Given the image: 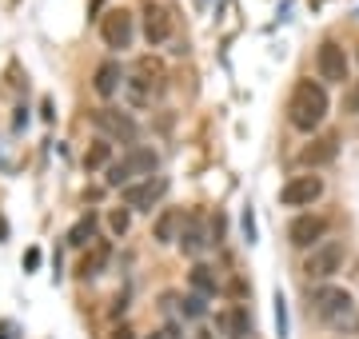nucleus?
Segmentation results:
<instances>
[{"label": "nucleus", "instance_id": "nucleus-1", "mask_svg": "<svg viewBox=\"0 0 359 339\" xmlns=\"http://www.w3.org/2000/svg\"><path fill=\"white\" fill-rule=\"evenodd\" d=\"M327 112H332V100H327V88L320 80H295L292 96H287V124L295 132L311 136V132L323 128Z\"/></svg>", "mask_w": 359, "mask_h": 339}, {"label": "nucleus", "instance_id": "nucleus-2", "mask_svg": "<svg viewBox=\"0 0 359 339\" xmlns=\"http://www.w3.org/2000/svg\"><path fill=\"white\" fill-rule=\"evenodd\" d=\"M311 312H316V319H323V324L332 327V331H344V335H355L359 331V303L339 284L311 287Z\"/></svg>", "mask_w": 359, "mask_h": 339}, {"label": "nucleus", "instance_id": "nucleus-3", "mask_svg": "<svg viewBox=\"0 0 359 339\" xmlns=\"http://www.w3.org/2000/svg\"><path fill=\"white\" fill-rule=\"evenodd\" d=\"M148 176H160V152L148 148V144H132L120 160H112V168L104 172V184L108 188H132V184L148 180Z\"/></svg>", "mask_w": 359, "mask_h": 339}, {"label": "nucleus", "instance_id": "nucleus-4", "mask_svg": "<svg viewBox=\"0 0 359 339\" xmlns=\"http://www.w3.org/2000/svg\"><path fill=\"white\" fill-rule=\"evenodd\" d=\"M164 88H168L164 68L156 64V60H148V56H144L140 64H136V72L124 80V100H128L132 108H152L156 100L164 96Z\"/></svg>", "mask_w": 359, "mask_h": 339}, {"label": "nucleus", "instance_id": "nucleus-5", "mask_svg": "<svg viewBox=\"0 0 359 339\" xmlns=\"http://www.w3.org/2000/svg\"><path fill=\"white\" fill-rule=\"evenodd\" d=\"M347 263V244L344 240H323L320 248L308 251V260H304V279L308 284H327L335 275L344 272Z\"/></svg>", "mask_w": 359, "mask_h": 339}, {"label": "nucleus", "instance_id": "nucleus-6", "mask_svg": "<svg viewBox=\"0 0 359 339\" xmlns=\"http://www.w3.org/2000/svg\"><path fill=\"white\" fill-rule=\"evenodd\" d=\"M327 232H332V220H327V216L299 212V216L287 223V244L299 248V251H311V248H320L323 240H327Z\"/></svg>", "mask_w": 359, "mask_h": 339}, {"label": "nucleus", "instance_id": "nucleus-7", "mask_svg": "<svg viewBox=\"0 0 359 339\" xmlns=\"http://www.w3.org/2000/svg\"><path fill=\"white\" fill-rule=\"evenodd\" d=\"M316 72L323 84H347L351 80V56L339 40H323L316 48Z\"/></svg>", "mask_w": 359, "mask_h": 339}, {"label": "nucleus", "instance_id": "nucleus-8", "mask_svg": "<svg viewBox=\"0 0 359 339\" xmlns=\"http://www.w3.org/2000/svg\"><path fill=\"white\" fill-rule=\"evenodd\" d=\"M92 128L100 132L104 140H112V144H128L132 148V140L140 136V128H136V120L128 116V112H120V108H96L92 112Z\"/></svg>", "mask_w": 359, "mask_h": 339}, {"label": "nucleus", "instance_id": "nucleus-9", "mask_svg": "<svg viewBox=\"0 0 359 339\" xmlns=\"http://www.w3.org/2000/svg\"><path fill=\"white\" fill-rule=\"evenodd\" d=\"M100 40H104V48H112V53L132 48V40H136V16H132L128 8L104 13L100 16Z\"/></svg>", "mask_w": 359, "mask_h": 339}, {"label": "nucleus", "instance_id": "nucleus-10", "mask_svg": "<svg viewBox=\"0 0 359 339\" xmlns=\"http://www.w3.org/2000/svg\"><path fill=\"white\" fill-rule=\"evenodd\" d=\"M216 244V223L204 212H188L184 216V232H180V251L184 256H204Z\"/></svg>", "mask_w": 359, "mask_h": 339}, {"label": "nucleus", "instance_id": "nucleus-11", "mask_svg": "<svg viewBox=\"0 0 359 339\" xmlns=\"http://www.w3.org/2000/svg\"><path fill=\"white\" fill-rule=\"evenodd\" d=\"M320 196H323V176H316V172H308V176H292V180L280 188V204L283 208H311Z\"/></svg>", "mask_w": 359, "mask_h": 339}, {"label": "nucleus", "instance_id": "nucleus-12", "mask_svg": "<svg viewBox=\"0 0 359 339\" xmlns=\"http://www.w3.org/2000/svg\"><path fill=\"white\" fill-rule=\"evenodd\" d=\"M120 196H124V208L128 212H152L156 204L168 196V176H148V180L124 188Z\"/></svg>", "mask_w": 359, "mask_h": 339}, {"label": "nucleus", "instance_id": "nucleus-13", "mask_svg": "<svg viewBox=\"0 0 359 339\" xmlns=\"http://www.w3.org/2000/svg\"><path fill=\"white\" fill-rule=\"evenodd\" d=\"M140 16H144V40H148L152 48H160V44H168V40H172L176 25H172V13H168L164 4H156V0H148Z\"/></svg>", "mask_w": 359, "mask_h": 339}, {"label": "nucleus", "instance_id": "nucleus-14", "mask_svg": "<svg viewBox=\"0 0 359 339\" xmlns=\"http://www.w3.org/2000/svg\"><path fill=\"white\" fill-rule=\"evenodd\" d=\"M124 80H128V72L120 68V60H104V64H96V72H92V92H96L100 100H112V96L124 92Z\"/></svg>", "mask_w": 359, "mask_h": 339}, {"label": "nucleus", "instance_id": "nucleus-15", "mask_svg": "<svg viewBox=\"0 0 359 339\" xmlns=\"http://www.w3.org/2000/svg\"><path fill=\"white\" fill-rule=\"evenodd\" d=\"M180 232H184V212L160 208V216H156V223H152V240L168 248V244H180Z\"/></svg>", "mask_w": 359, "mask_h": 339}, {"label": "nucleus", "instance_id": "nucleus-16", "mask_svg": "<svg viewBox=\"0 0 359 339\" xmlns=\"http://www.w3.org/2000/svg\"><path fill=\"white\" fill-rule=\"evenodd\" d=\"M339 156V136H320V140H311L304 152H299V164H308V168H323V164H332Z\"/></svg>", "mask_w": 359, "mask_h": 339}, {"label": "nucleus", "instance_id": "nucleus-17", "mask_svg": "<svg viewBox=\"0 0 359 339\" xmlns=\"http://www.w3.org/2000/svg\"><path fill=\"white\" fill-rule=\"evenodd\" d=\"M108 260H112V244H108V240H96V244L84 251V260H80V275H84V279H96V275H104Z\"/></svg>", "mask_w": 359, "mask_h": 339}, {"label": "nucleus", "instance_id": "nucleus-18", "mask_svg": "<svg viewBox=\"0 0 359 339\" xmlns=\"http://www.w3.org/2000/svg\"><path fill=\"white\" fill-rule=\"evenodd\" d=\"M188 284H192V291L204 296V300H216V291H219V279H216V272H212L208 263H196L192 275H188Z\"/></svg>", "mask_w": 359, "mask_h": 339}, {"label": "nucleus", "instance_id": "nucleus-19", "mask_svg": "<svg viewBox=\"0 0 359 339\" xmlns=\"http://www.w3.org/2000/svg\"><path fill=\"white\" fill-rule=\"evenodd\" d=\"M219 327H224V335H228V339H244V335H252V319H248L244 307H228V312L219 315Z\"/></svg>", "mask_w": 359, "mask_h": 339}, {"label": "nucleus", "instance_id": "nucleus-20", "mask_svg": "<svg viewBox=\"0 0 359 339\" xmlns=\"http://www.w3.org/2000/svg\"><path fill=\"white\" fill-rule=\"evenodd\" d=\"M68 244H72V248H92V244H96V212L80 216V220L68 228Z\"/></svg>", "mask_w": 359, "mask_h": 339}, {"label": "nucleus", "instance_id": "nucleus-21", "mask_svg": "<svg viewBox=\"0 0 359 339\" xmlns=\"http://www.w3.org/2000/svg\"><path fill=\"white\" fill-rule=\"evenodd\" d=\"M84 168L88 172H108L112 168V140H104V136H96V140H92V148L88 152H84Z\"/></svg>", "mask_w": 359, "mask_h": 339}, {"label": "nucleus", "instance_id": "nucleus-22", "mask_svg": "<svg viewBox=\"0 0 359 339\" xmlns=\"http://www.w3.org/2000/svg\"><path fill=\"white\" fill-rule=\"evenodd\" d=\"M180 315H184V319H204V315H208V300H204V296H196V291H188V296L180 300Z\"/></svg>", "mask_w": 359, "mask_h": 339}, {"label": "nucleus", "instance_id": "nucleus-23", "mask_svg": "<svg viewBox=\"0 0 359 339\" xmlns=\"http://www.w3.org/2000/svg\"><path fill=\"white\" fill-rule=\"evenodd\" d=\"M128 228H132V212L128 208L108 212V232H112V235H128Z\"/></svg>", "mask_w": 359, "mask_h": 339}, {"label": "nucleus", "instance_id": "nucleus-24", "mask_svg": "<svg viewBox=\"0 0 359 339\" xmlns=\"http://www.w3.org/2000/svg\"><path fill=\"white\" fill-rule=\"evenodd\" d=\"M148 339H184V331H180V324H164L160 331H152Z\"/></svg>", "mask_w": 359, "mask_h": 339}, {"label": "nucleus", "instance_id": "nucleus-25", "mask_svg": "<svg viewBox=\"0 0 359 339\" xmlns=\"http://www.w3.org/2000/svg\"><path fill=\"white\" fill-rule=\"evenodd\" d=\"M276 324H280V335H287V312H283V296L276 291Z\"/></svg>", "mask_w": 359, "mask_h": 339}, {"label": "nucleus", "instance_id": "nucleus-26", "mask_svg": "<svg viewBox=\"0 0 359 339\" xmlns=\"http://www.w3.org/2000/svg\"><path fill=\"white\" fill-rule=\"evenodd\" d=\"M347 108H351V112L359 116V80L351 84V92H347Z\"/></svg>", "mask_w": 359, "mask_h": 339}, {"label": "nucleus", "instance_id": "nucleus-27", "mask_svg": "<svg viewBox=\"0 0 359 339\" xmlns=\"http://www.w3.org/2000/svg\"><path fill=\"white\" fill-rule=\"evenodd\" d=\"M244 235H248V244L256 240V228H252V212H244Z\"/></svg>", "mask_w": 359, "mask_h": 339}, {"label": "nucleus", "instance_id": "nucleus-28", "mask_svg": "<svg viewBox=\"0 0 359 339\" xmlns=\"http://www.w3.org/2000/svg\"><path fill=\"white\" fill-rule=\"evenodd\" d=\"M112 339H132V331H128V327H120V331H116Z\"/></svg>", "mask_w": 359, "mask_h": 339}, {"label": "nucleus", "instance_id": "nucleus-29", "mask_svg": "<svg viewBox=\"0 0 359 339\" xmlns=\"http://www.w3.org/2000/svg\"><path fill=\"white\" fill-rule=\"evenodd\" d=\"M196 339H212V335H208V331H196Z\"/></svg>", "mask_w": 359, "mask_h": 339}]
</instances>
